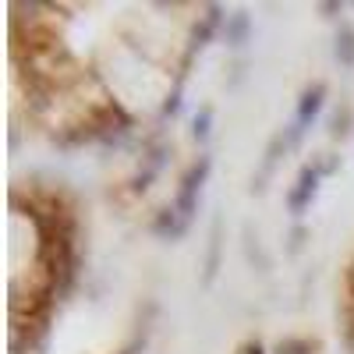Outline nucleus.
<instances>
[{
    "label": "nucleus",
    "instance_id": "nucleus-1",
    "mask_svg": "<svg viewBox=\"0 0 354 354\" xmlns=\"http://www.w3.org/2000/svg\"><path fill=\"white\" fill-rule=\"evenodd\" d=\"M315 181H319V174H315V170H305V174H301L298 188L290 192V209H294V213H301V209H305V202L315 195Z\"/></svg>",
    "mask_w": 354,
    "mask_h": 354
},
{
    "label": "nucleus",
    "instance_id": "nucleus-2",
    "mask_svg": "<svg viewBox=\"0 0 354 354\" xmlns=\"http://www.w3.org/2000/svg\"><path fill=\"white\" fill-rule=\"evenodd\" d=\"M322 96H326V88L322 85H315V88H308V93L301 96V106H298V131L312 121V117L319 113V106H322Z\"/></svg>",
    "mask_w": 354,
    "mask_h": 354
},
{
    "label": "nucleus",
    "instance_id": "nucleus-3",
    "mask_svg": "<svg viewBox=\"0 0 354 354\" xmlns=\"http://www.w3.org/2000/svg\"><path fill=\"white\" fill-rule=\"evenodd\" d=\"M245 28H248V18H245V15H234V21H230V28H227V39H230V43H241V39H245Z\"/></svg>",
    "mask_w": 354,
    "mask_h": 354
},
{
    "label": "nucleus",
    "instance_id": "nucleus-4",
    "mask_svg": "<svg viewBox=\"0 0 354 354\" xmlns=\"http://www.w3.org/2000/svg\"><path fill=\"white\" fill-rule=\"evenodd\" d=\"M337 53H340V61H344V64L354 61V36H351V32H344V36L337 39Z\"/></svg>",
    "mask_w": 354,
    "mask_h": 354
},
{
    "label": "nucleus",
    "instance_id": "nucleus-5",
    "mask_svg": "<svg viewBox=\"0 0 354 354\" xmlns=\"http://www.w3.org/2000/svg\"><path fill=\"white\" fill-rule=\"evenodd\" d=\"M209 121H213L209 110H202V113L195 117V138H205V135H209Z\"/></svg>",
    "mask_w": 354,
    "mask_h": 354
},
{
    "label": "nucleus",
    "instance_id": "nucleus-6",
    "mask_svg": "<svg viewBox=\"0 0 354 354\" xmlns=\"http://www.w3.org/2000/svg\"><path fill=\"white\" fill-rule=\"evenodd\" d=\"M245 354H262V347H259V344H252V347H245Z\"/></svg>",
    "mask_w": 354,
    "mask_h": 354
},
{
    "label": "nucleus",
    "instance_id": "nucleus-7",
    "mask_svg": "<svg viewBox=\"0 0 354 354\" xmlns=\"http://www.w3.org/2000/svg\"><path fill=\"white\" fill-rule=\"evenodd\" d=\"M351 294H354V270H351Z\"/></svg>",
    "mask_w": 354,
    "mask_h": 354
}]
</instances>
